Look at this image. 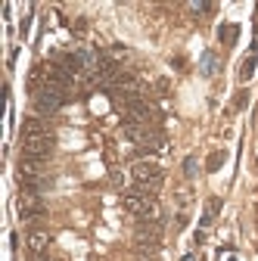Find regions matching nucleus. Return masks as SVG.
<instances>
[{
	"label": "nucleus",
	"mask_w": 258,
	"mask_h": 261,
	"mask_svg": "<svg viewBox=\"0 0 258 261\" xmlns=\"http://www.w3.org/2000/svg\"><path fill=\"white\" fill-rule=\"evenodd\" d=\"M121 205L127 208V212H131L134 218H140L149 205H156V199H152V196H143V193H134V190H127L124 196H121Z\"/></svg>",
	"instance_id": "4"
},
{
	"label": "nucleus",
	"mask_w": 258,
	"mask_h": 261,
	"mask_svg": "<svg viewBox=\"0 0 258 261\" xmlns=\"http://www.w3.org/2000/svg\"><path fill=\"white\" fill-rule=\"evenodd\" d=\"M252 69H255V59H246L243 72H240V75H243V81H249V78H252Z\"/></svg>",
	"instance_id": "9"
},
{
	"label": "nucleus",
	"mask_w": 258,
	"mask_h": 261,
	"mask_svg": "<svg viewBox=\"0 0 258 261\" xmlns=\"http://www.w3.org/2000/svg\"><path fill=\"white\" fill-rule=\"evenodd\" d=\"M112 184H115V187H121V184H124V177H121V171H112Z\"/></svg>",
	"instance_id": "12"
},
{
	"label": "nucleus",
	"mask_w": 258,
	"mask_h": 261,
	"mask_svg": "<svg viewBox=\"0 0 258 261\" xmlns=\"http://www.w3.org/2000/svg\"><path fill=\"white\" fill-rule=\"evenodd\" d=\"M16 208H19V221H25V224L44 215V202H41V196L35 190H22L19 199H16Z\"/></svg>",
	"instance_id": "2"
},
{
	"label": "nucleus",
	"mask_w": 258,
	"mask_h": 261,
	"mask_svg": "<svg viewBox=\"0 0 258 261\" xmlns=\"http://www.w3.org/2000/svg\"><path fill=\"white\" fill-rule=\"evenodd\" d=\"M19 177H22L25 184L44 180V159H25V155H22V162H19Z\"/></svg>",
	"instance_id": "5"
},
{
	"label": "nucleus",
	"mask_w": 258,
	"mask_h": 261,
	"mask_svg": "<svg viewBox=\"0 0 258 261\" xmlns=\"http://www.w3.org/2000/svg\"><path fill=\"white\" fill-rule=\"evenodd\" d=\"M66 100H69V90L59 87V84H50V81H47L44 87H38V93H35V106H38L41 115L59 112L62 106H66Z\"/></svg>",
	"instance_id": "1"
},
{
	"label": "nucleus",
	"mask_w": 258,
	"mask_h": 261,
	"mask_svg": "<svg viewBox=\"0 0 258 261\" xmlns=\"http://www.w3.org/2000/svg\"><path fill=\"white\" fill-rule=\"evenodd\" d=\"M184 171L193 177V174H196V159H187V165H184Z\"/></svg>",
	"instance_id": "11"
},
{
	"label": "nucleus",
	"mask_w": 258,
	"mask_h": 261,
	"mask_svg": "<svg viewBox=\"0 0 258 261\" xmlns=\"http://www.w3.org/2000/svg\"><path fill=\"white\" fill-rule=\"evenodd\" d=\"M44 134H47V127H44L41 118H25L22 121V140H28V137H44Z\"/></svg>",
	"instance_id": "6"
},
{
	"label": "nucleus",
	"mask_w": 258,
	"mask_h": 261,
	"mask_svg": "<svg viewBox=\"0 0 258 261\" xmlns=\"http://www.w3.org/2000/svg\"><path fill=\"white\" fill-rule=\"evenodd\" d=\"M221 159H224L221 152H218V155H212V162H209V171H218V168H221Z\"/></svg>",
	"instance_id": "10"
},
{
	"label": "nucleus",
	"mask_w": 258,
	"mask_h": 261,
	"mask_svg": "<svg viewBox=\"0 0 258 261\" xmlns=\"http://www.w3.org/2000/svg\"><path fill=\"white\" fill-rule=\"evenodd\" d=\"M47 246H50V237H47L44 230H31V233H28V249L35 252V255H44Z\"/></svg>",
	"instance_id": "7"
},
{
	"label": "nucleus",
	"mask_w": 258,
	"mask_h": 261,
	"mask_svg": "<svg viewBox=\"0 0 258 261\" xmlns=\"http://www.w3.org/2000/svg\"><path fill=\"white\" fill-rule=\"evenodd\" d=\"M137 261H156V255H140Z\"/></svg>",
	"instance_id": "14"
},
{
	"label": "nucleus",
	"mask_w": 258,
	"mask_h": 261,
	"mask_svg": "<svg viewBox=\"0 0 258 261\" xmlns=\"http://www.w3.org/2000/svg\"><path fill=\"white\" fill-rule=\"evenodd\" d=\"M215 62H218L215 53H205V56H202V72H205V75H215V69H218Z\"/></svg>",
	"instance_id": "8"
},
{
	"label": "nucleus",
	"mask_w": 258,
	"mask_h": 261,
	"mask_svg": "<svg viewBox=\"0 0 258 261\" xmlns=\"http://www.w3.org/2000/svg\"><path fill=\"white\" fill-rule=\"evenodd\" d=\"M31 261H53V258H47V255H35Z\"/></svg>",
	"instance_id": "13"
},
{
	"label": "nucleus",
	"mask_w": 258,
	"mask_h": 261,
	"mask_svg": "<svg viewBox=\"0 0 258 261\" xmlns=\"http://www.w3.org/2000/svg\"><path fill=\"white\" fill-rule=\"evenodd\" d=\"M50 149H53V137H50V134L22 140V155H25V159H47Z\"/></svg>",
	"instance_id": "3"
}]
</instances>
